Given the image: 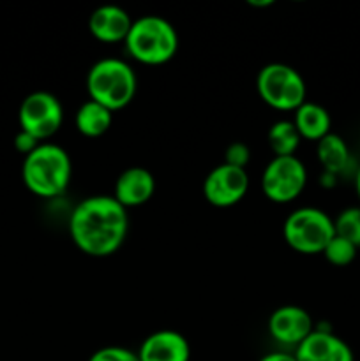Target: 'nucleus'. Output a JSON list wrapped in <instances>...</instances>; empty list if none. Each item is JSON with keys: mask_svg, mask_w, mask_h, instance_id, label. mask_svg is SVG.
Here are the masks:
<instances>
[{"mask_svg": "<svg viewBox=\"0 0 360 361\" xmlns=\"http://www.w3.org/2000/svg\"><path fill=\"white\" fill-rule=\"evenodd\" d=\"M129 231L127 210L113 196H90L74 207L69 235L74 245L90 257H108L124 245Z\"/></svg>", "mask_w": 360, "mask_h": 361, "instance_id": "f257e3e1", "label": "nucleus"}, {"mask_svg": "<svg viewBox=\"0 0 360 361\" xmlns=\"http://www.w3.org/2000/svg\"><path fill=\"white\" fill-rule=\"evenodd\" d=\"M23 183L39 197H56L67 190L73 176V162L62 147L41 143L23 159Z\"/></svg>", "mask_w": 360, "mask_h": 361, "instance_id": "f03ea898", "label": "nucleus"}, {"mask_svg": "<svg viewBox=\"0 0 360 361\" xmlns=\"http://www.w3.org/2000/svg\"><path fill=\"white\" fill-rule=\"evenodd\" d=\"M126 51L143 66H162L179 51V34L175 27L157 14H147L133 21L127 34Z\"/></svg>", "mask_w": 360, "mask_h": 361, "instance_id": "7ed1b4c3", "label": "nucleus"}, {"mask_svg": "<svg viewBox=\"0 0 360 361\" xmlns=\"http://www.w3.org/2000/svg\"><path fill=\"white\" fill-rule=\"evenodd\" d=\"M136 90V73L129 63L120 59L97 60L87 74L88 99L113 113L129 106Z\"/></svg>", "mask_w": 360, "mask_h": 361, "instance_id": "20e7f679", "label": "nucleus"}, {"mask_svg": "<svg viewBox=\"0 0 360 361\" xmlns=\"http://www.w3.org/2000/svg\"><path fill=\"white\" fill-rule=\"evenodd\" d=\"M261 101L277 111H295L306 102L307 85L302 74L288 63H267L256 78Z\"/></svg>", "mask_w": 360, "mask_h": 361, "instance_id": "39448f33", "label": "nucleus"}, {"mask_svg": "<svg viewBox=\"0 0 360 361\" xmlns=\"http://www.w3.org/2000/svg\"><path fill=\"white\" fill-rule=\"evenodd\" d=\"M282 236L289 249L299 254H323L335 236L334 221L323 210L304 207L292 212L282 226Z\"/></svg>", "mask_w": 360, "mask_h": 361, "instance_id": "423d86ee", "label": "nucleus"}, {"mask_svg": "<svg viewBox=\"0 0 360 361\" xmlns=\"http://www.w3.org/2000/svg\"><path fill=\"white\" fill-rule=\"evenodd\" d=\"M307 185V169L296 155L274 157L261 175V190L272 203L295 201Z\"/></svg>", "mask_w": 360, "mask_h": 361, "instance_id": "0eeeda50", "label": "nucleus"}, {"mask_svg": "<svg viewBox=\"0 0 360 361\" xmlns=\"http://www.w3.org/2000/svg\"><path fill=\"white\" fill-rule=\"evenodd\" d=\"M18 120H20V130H25L37 141H46L55 136L62 127V104L56 95L49 92H32L21 102Z\"/></svg>", "mask_w": 360, "mask_h": 361, "instance_id": "6e6552de", "label": "nucleus"}, {"mask_svg": "<svg viewBox=\"0 0 360 361\" xmlns=\"http://www.w3.org/2000/svg\"><path fill=\"white\" fill-rule=\"evenodd\" d=\"M249 190V175L246 169L219 164L212 169L203 182V196L212 207L229 208L244 200Z\"/></svg>", "mask_w": 360, "mask_h": 361, "instance_id": "1a4fd4ad", "label": "nucleus"}, {"mask_svg": "<svg viewBox=\"0 0 360 361\" xmlns=\"http://www.w3.org/2000/svg\"><path fill=\"white\" fill-rule=\"evenodd\" d=\"M313 331V317L302 307L282 305L268 317V334L282 345H293L296 349Z\"/></svg>", "mask_w": 360, "mask_h": 361, "instance_id": "9d476101", "label": "nucleus"}, {"mask_svg": "<svg viewBox=\"0 0 360 361\" xmlns=\"http://www.w3.org/2000/svg\"><path fill=\"white\" fill-rule=\"evenodd\" d=\"M136 355L140 361H189L191 348L179 331L159 330L141 342Z\"/></svg>", "mask_w": 360, "mask_h": 361, "instance_id": "9b49d317", "label": "nucleus"}, {"mask_svg": "<svg viewBox=\"0 0 360 361\" xmlns=\"http://www.w3.org/2000/svg\"><path fill=\"white\" fill-rule=\"evenodd\" d=\"M155 192V178L147 168L134 166L127 168L119 175L115 182L113 197L122 204L124 208L141 207L148 203Z\"/></svg>", "mask_w": 360, "mask_h": 361, "instance_id": "f8f14e48", "label": "nucleus"}, {"mask_svg": "<svg viewBox=\"0 0 360 361\" xmlns=\"http://www.w3.org/2000/svg\"><path fill=\"white\" fill-rule=\"evenodd\" d=\"M293 355L296 361H353L349 345L328 330H314Z\"/></svg>", "mask_w": 360, "mask_h": 361, "instance_id": "ddd939ff", "label": "nucleus"}, {"mask_svg": "<svg viewBox=\"0 0 360 361\" xmlns=\"http://www.w3.org/2000/svg\"><path fill=\"white\" fill-rule=\"evenodd\" d=\"M129 13L119 6H101L92 11L88 18V32L94 39L104 44H115V42L126 41L131 30Z\"/></svg>", "mask_w": 360, "mask_h": 361, "instance_id": "4468645a", "label": "nucleus"}, {"mask_svg": "<svg viewBox=\"0 0 360 361\" xmlns=\"http://www.w3.org/2000/svg\"><path fill=\"white\" fill-rule=\"evenodd\" d=\"M293 123H295L302 140L316 141L318 143L327 134H330L332 120L323 106L306 101L299 109H295Z\"/></svg>", "mask_w": 360, "mask_h": 361, "instance_id": "2eb2a0df", "label": "nucleus"}, {"mask_svg": "<svg viewBox=\"0 0 360 361\" xmlns=\"http://www.w3.org/2000/svg\"><path fill=\"white\" fill-rule=\"evenodd\" d=\"M113 123V111L108 108L101 106L99 102L90 101L78 108L76 115H74V126L80 134L85 137H101L109 130Z\"/></svg>", "mask_w": 360, "mask_h": 361, "instance_id": "dca6fc26", "label": "nucleus"}, {"mask_svg": "<svg viewBox=\"0 0 360 361\" xmlns=\"http://www.w3.org/2000/svg\"><path fill=\"white\" fill-rule=\"evenodd\" d=\"M316 155L320 164L328 175H337L346 169L349 162V150L346 141L337 134H327L323 140L318 141Z\"/></svg>", "mask_w": 360, "mask_h": 361, "instance_id": "f3484780", "label": "nucleus"}, {"mask_svg": "<svg viewBox=\"0 0 360 361\" xmlns=\"http://www.w3.org/2000/svg\"><path fill=\"white\" fill-rule=\"evenodd\" d=\"M300 134L293 120H279L268 129L267 141L274 157H292L300 147Z\"/></svg>", "mask_w": 360, "mask_h": 361, "instance_id": "a211bd4d", "label": "nucleus"}, {"mask_svg": "<svg viewBox=\"0 0 360 361\" xmlns=\"http://www.w3.org/2000/svg\"><path fill=\"white\" fill-rule=\"evenodd\" d=\"M335 235L348 240L359 249L360 247V207H349L342 210L334 221Z\"/></svg>", "mask_w": 360, "mask_h": 361, "instance_id": "6ab92c4d", "label": "nucleus"}, {"mask_svg": "<svg viewBox=\"0 0 360 361\" xmlns=\"http://www.w3.org/2000/svg\"><path fill=\"white\" fill-rule=\"evenodd\" d=\"M323 256L325 259L330 264H334V267H346V264H349L355 259L356 247L353 245V243H349L348 240L335 235L334 238L328 242V245L325 247Z\"/></svg>", "mask_w": 360, "mask_h": 361, "instance_id": "aec40b11", "label": "nucleus"}, {"mask_svg": "<svg viewBox=\"0 0 360 361\" xmlns=\"http://www.w3.org/2000/svg\"><path fill=\"white\" fill-rule=\"evenodd\" d=\"M251 161V150L242 141H235L229 145L224 152V164L235 166V168L246 169Z\"/></svg>", "mask_w": 360, "mask_h": 361, "instance_id": "412c9836", "label": "nucleus"}, {"mask_svg": "<svg viewBox=\"0 0 360 361\" xmlns=\"http://www.w3.org/2000/svg\"><path fill=\"white\" fill-rule=\"evenodd\" d=\"M88 361H140L138 355L127 348H119V345H109L95 351Z\"/></svg>", "mask_w": 360, "mask_h": 361, "instance_id": "4be33fe9", "label": "nucleus"}, {"mask_svg": "<svg viewBox=\"0 0 360 361\" xmlns=\"http://www.w3.org/2000/svg\"><path fill=\"white\" fill-rule=\"evenodd\" d=\"M39 145H41V141H37L34 136H30L28 133H25V130H20V133L16 134V137H14V148H16L20 154H23L25 157H27V155H30L32 152L39 147Z\"/></svg>", "mask_w": 360, "mask_h": 361, "instance_id": "5701e85b", "label": "nucleus"}, {"mask_svg": "<svg viewBox=\"0 0 360 361\" xmlns=\"http://www.w3.org/2000/svg\"><path fill=\"white\" fill-rule=\"evenodd\" d=\"M260 361H296L295 355H289V353H270V355H265Z\"/></svg>", "mask_w": 360, "mask_h": 361, "instance_id": "b1692460", "label": "nucleus"}, {"mask_svg": "<svg viewBox=\"0 0 360 361\" xmlns=\"http://www.w3.org/2000/svg\"><path fill=\"white\" fill-rule=\"evenodd\" d=\"M272 0H265V2H254V0H249V6L253 7H267V6H272Z\"/></svg>", "mask_w": 360, "mask_h": 361, "instance_id": "393cba45", "label": "nucleus"}, {"mask_svg": "<svg viewBox=\"0 0 360 361\" xmlns=\"http://www.w3.org/2000/svg\"><path fill=\"white\" fill-rule=\"evenodd\" d=\"M356 194H359V200H360V169L356 173Z\"/></svg>", "mask_w": 360, "mask_h": 361, "instance_id": "a878e982", "label": "nucleus"}]
</instances>
